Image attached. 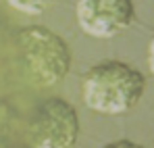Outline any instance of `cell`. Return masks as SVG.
<instances>
[{
  "instance_id": "6da1fadb",
  "label": "cell",
  "mask_w": 154,
  "mask_h": 148,
  "mask_svg": "<svg viewBox=\"0 0 154 148\" xmlns=\"http://www.w3.org/2000/svg\"><path fill=\"white\" fill-rule=\"evenodd\" d=\"M144 92V73L123 61H102L81 79V98L85 106L100 115L127 113L142 100Z\"/></svg>"
},
{
  "instance_id": "7a4b0ae2",
  "label": "cell",
  "mask_w": 154,
  "mask_h": 148,
  "mask_svg": "<svg viewBox=\"0 0 154 148\" xmlns=\"http://www.w3.org/2000/svg\"><path fill=\"white\" fill-rule=\"evenodd\" d=\"M17 44L23 67L35 86H56L69 75L73 63L71 48L52 29L44 25H27L19 31Z\"/></svg>"
},
{
  "instance_id": "3957f363",
  "label": "cell",
  "mask_w": 154,
  "mask_h": 148,
  "mask_svg": "<svg viewBox=\"0 0 154 148\" xmlns=\"http://www.w3.org/2000/svg\"><path fill=\"white\" fill-rule=\"evenodd\" d=\"M77 138V111L63 98H48L40 104L27 125V140L31 148H73Z\"/></svg>"
},
{
  "instance_id": "277c9868",
  "label": "cell",
  "mask_w": 154,
  "mask_h": 148,
  "mask_svg": "<svg viewBox=\"0 0 154 148\" xmlns=\"http://www.w3.org/2000/svg\"><path fill=\"white\" fill-rule=\"evenodd\" d=\"M75 17L83 33L108 40L133 23L135 6L133 0H77Z\"/></svg>"
},
{
  "instance_id": "5b68a950",
  "label": "cell",
  "mask_w": 154,
  "mask_h": 148,
  "mask_svg": "<svg viewBox=\"0 0 154 148\" xmlns=\"http://www.w3.org/2000/svg\"><path fill=\"white\" fill-rule=\"evenodd\" d=\"M15 11L25 13V15H40L50 6L54 0H6Z\"/></svg>"
},
{
  "instance_id": "8992f818",
  "label": "cell",
  "mask_w": 154,
  "mask_h": 148,
  "mask_svg": "<svg viewBox=\"0 0 154 148\" xmlns=\"http://www.w3.org/2000/svg\"><path fill=\"white\" fill-rule=\"evenodd\" d=\"M102 148H144V146H140V144H135L131 140H117V142H110V144H106Z\"/></svg>"
},
{
  "instance_id": "52a82bcc",
  "label": "cell",
  "mask_w": 154,
  "mask_h": 148,
  "mask_svg": "<svg viewBox=\"0 0 154 148\" xmlns=\"http://www.w3.org/2000/svg\"><path fill=\"white\" fill-rule=\"evenodd\" d=\"M148 67H150V71L154 75V33L150 38V44H148Z\"/></svg>"
}]
</instances>
